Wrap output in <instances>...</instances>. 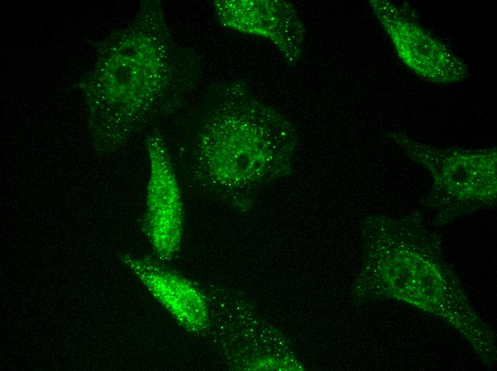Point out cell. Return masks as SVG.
Listing matches in <instances>:
<instances>
[{"instance_id":"6da1fadb","label":"cell","mask_w":497,"mask_h":371,"mask_svg":"<svg viewBox=\"0 0 497 371\" xmlns=\"http://www.w3.org/2000/svg\"><path fill=\"white\" fill-rule=\"evenodd\" d=\"M199 77L198 57L176 43L161 1H141L132 21L100 43L94 67L79 82L96 152H116L179 110Z\"/></svg>"},{"instance_id":"7a4b0ae2","label":"cell","mask_w":497,"mask_h":371,"mask_svg":"<svg viewBox=\"0 0 497 371\" xmlns=\"http://www.w3.org/2000/svg\"><path fill=\"white\" fill-rule=\"evenodd\" d=\"M182 148L189 183L200 193L242 202L274 163L271 111L237 83L210 86Z\"/></svg>"},{"instance_id":"3957f363","label":"cell","mask_w":497,"mask_h":371,"mask_svg":"<svg viewBox=\"0 0 497 371\" xmlns=\"http://www.w3.org/2000/svg\"><path fill=\"white\" fill-rule=\"evenodd\" d=\"M149 163L143 230L158 260L166 263L180 250L184 210L169 150L158 132L146 139Z\"/></svg>"},{"instance_id":"277c9868","label":"cell","mask_w":497,"mask_h":371,"mask_svg":"<svg viewBox=\"0 0 497 371\" xmlns=\"http://www.w3.org/2000/svg\"><path fill=\"white\" fill-rule=\"evenodd\" d=\"M121 260L181 327L191 333L206 335L210 308L202 288L158 259L125 255Z\"/></svg>"}]
</instances>
